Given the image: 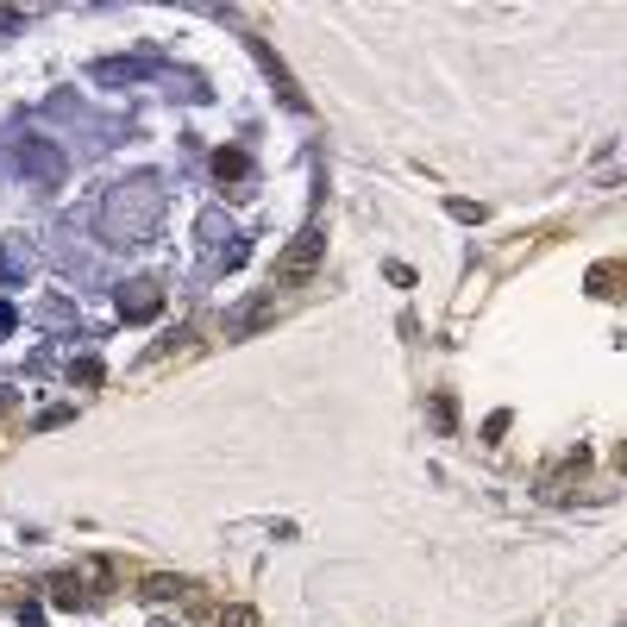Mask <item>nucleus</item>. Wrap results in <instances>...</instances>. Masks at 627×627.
I'll use <instances>...</instances> for the list:
<instances>
[{"instance_id":"nucleus-1","label":"nucleus","mask_w":627,"mask_h":627,"mask_svg":"<svg viewBox=\"0 0 627 627\" xmlns=\"http://www.w3.org/2000/svg\"><path fill=\"white\" fill-rule=\"evenodd\" d=\"M164 207H170L164 176L138 170L126 182H113L107 201H101V239L107 245H151L157 226H164Z\"/></svg>"},{"instance_id":"nucleus-2","label":"nucleus","mask_w":627,"mask_h":627,"mask_svg":"<svg viewBox=\"0 0 627 627\" xmlns=\"http://www.w3.org/2000/svg\"><path fill=\"white\" fill-rule=\"evenodd\" d=\"M320 251H327V226H320V214H314V220H308V226H301L295 239H289V251H283V258H276V270H270V289H276V283H283V289L308 283V276L320 270Z\"/></svg>"},{"instance_id":"nucleus-3","label":"nucleus","mask_w":627,"mask_h":627,"mask_svg":"<svg viewBox=\"0 0 627 627\" xmlns=\"http://www.w3.org/2000/svg\"><path fill=\"white\" fill-rule=\"evenodd\" d=\"M245 51H251V57H258V69H264V82L276 88V95H283V107H289V113H308V95H301V88H295V76H289V63H283V57H276V51H270V38H258V32H245Z\"/></svg>"},{"instance_id":"nucleus-4","label":"nucleus","mask_w":627,"mask_h":627,"mask_svg":"<svg viewBox=\"0 0 627 627\" xmlns=\"http://www.w3.org/2000/svg\"><path fill=\"white\" fill-rule=\"evenodd\" d=\"M19 170H26L38 189H63V176H69V164H63V151L51 145V138H19Z\"/></svg>"},{"instance_id":"nucleus-5","label":"nucleus","mask_w":627,"mask_h":627,"mask_svg":"<svg viewBox=\"0 0 627 627\" xmlns=\"http://www.w3.org/2000/svg\"><path fill=\"white\" fill-rule=\"evenodd\" d=\"M113 301H120V320H132V327H138V320L164 314V283H157V276H132V283H120V295H113Z\"/></svg>"},{"instance_id":"nucleus-6","label":"nucleus","mask_w":627,"mask_h":627,"mask_svg":"<svg viewBox=\"0 0 627 627\" xmlns=\"http://www.w3.org/2000/svg\"><path fill=\"white\" fill-rule=\"evenodd\" d=\"M157 69V57H101L95 69H88V82H101V88H120V82H145Z\"/></svg>"},{"instance_id":"nucleus-7","label":"nucleus","mask_w":627,"mask_h":627,"mask_svg":"<svg viewBox=\"0 0 627 627\" xmlns=\"http://www.w3.org/2000/svg\"><path fill=\"white\" fill-rule=\"evenodd\" d=\"M38 270V251L26 239H0V283H13V289H26V276Z\"/></svg>"},{"instance_id":"nucleus-8","label":"nucleus","mask_w":627,"mask_h":627,"mask_svg":"<svg viewBox=\"0 0 627 627\" xmlns=\"http://www.w3.org/2000/svg\"><path fill=\"white\" fill-rule=\"evenodd\" d=\"M38 327H44V333H63V339H76V333H82V314L69 308L63 295H51V301H38Z\"/></svg>"},{"instance_id":"nucleus-9","label":"nucleus","mask_w":627,"mask_h":627,"mask_svg":"<svg viewBox=\"0 0 627 627\" xmlns=\"http://www.w3.org/2000/svg\"><path fill=\"white\" fill-rule=\"evenodd\" d=\"M270 320H276V289H270V295H258V301H245V308H239V314H232V333H239V339H245V333H258V327H270Z\"/></svg>"},{"instance_id":"nucleus-10","label":"nucleus","mask_w":627,"mask_h":627,"mask_svg":"<svg viewBox=\"0 0 627 627\" xmlns=\"http://www.w3.org/2000/svg\"><path fill=\"white\" fill-rule=\"evenodd\" d=\"M214 176L220 182H251V151H239V145L214 151Z\"/></svg>"},{"instance_id":"nucleus-11","label":"nucleus","mask_w":627,"mask_h":627,"mask_svg":"<svg viewBox=\"0 0 627 627\" xmlns=\"http://www.w3.org/2000/svg\"><path fill=\"white\" fill-rule=\"evenodd\" d=\"M51 602H57V609H76V602H82V577H76V571L51 577Z\"/></svg>"},{"instance_id":"nucleus-12","label":"nucleus","mask_w":627,"mask_h":627,"mask_svg":"<svg viewBox=\"0 0 627 627\" xmlns=\"http://www.w3.org/2000/svg\"><path fill=\"white\" fill-rule=\"evenodd\" d=\"M145 602H170V596H189V584L182 577H145V590H138Z\"/></svg>"},{"instance_id":"nucleus-13","label":"nucleus","mask_w":627,"mask_h":627,"mask_svg":"<svg viewBox=\"0 0 627 627\" xmlns=\"http://www.w3.org/2000/svg\"><path fill=\"white\" fill-rule=\"evenodd\" d=\"M69 383L95 389V383H101V358H69Z\"/></svg>"},{"instance_id":"nucleus-14","label":"nucleus","mask_w":627,"mask_h":627,"mask_svg":"<svg viewBox=\"0 0 627 627\" xmlns=\"http://www.w3.org/2000/svg\"><path fill=\"white\" fill-rule=\"evenodd\" d=\"M433 427H439V433H452V427H458V402L446 396V389L433 396Z\"/></svg>"},{"instance_id":"nucleus-15","label":"nucleus","mask_w":627,"mask_h":627,"mask_svg":"<svg viewBox=\"0 0 627 627\" xmlns=\"http://www.w3.org/2000/svg\"><path fill=\"white\" fill-rule=\"evenodd\" d=\"M220 627H264V621H258V609H245V602H226V609H220Z\"/></svg>"},{"instance_id":"nucleus-16","label":"nucleus","mask_w":627,"mask_h":627,"mask_svg":"<svg viewBox=\"0 0 627 627\" xmlns=\"http://www.w3.org/2000/svg\"><path fill=\"white\" fill-rule=\"evenodd\" d=\"M446 214L464 220V226H477V220H483V201H446Z\"/></svg>"},{"instance_id":"nucleus-17","label":"nucleus","mask_w":627,"mask_h":627,"mask_svg":"<svg viewBox=\"0 0 627 627\" xmlns=\"http://www.w3.org/2000/svg\"><path fill=\"white\" fill-rule=\"evenodd\" d=\"M69 414H76V408H44V414H38V433H51V427H63V421H69Z\"/></svg>"},{"instance_id":"nucleus-18","label":"nucleus","mask_w":627,"mask_h":627,"mask_svg":"<svg viewBox=\"0 0 627 627\" xmlns=\"http://www.w3.org/2000/svg\"><path fill=\"white\" fill-rule=\"evenodd\" d=\"M609 283H615V264H602V270H590V289H596V295H609Z\"/></svg>"},{"instance_id":"nucleus-19","label":"nucleus","mask_w":627,"mask_h":627,"mask_svg":"<svg viewBox=\"0 0 627 627\" xmlns=\"http://www.w3.org/2000/svg\"><path fill=\"white\" fill-rule=\"evenodd\" d=\"M13 327H19V314H13V301H0V339H7Z\"/></svg>"},{"instance_id":"nucleus-20","label":"nucleus","mask_w":627,"mask_h":627,"mask_svg":"<svg viewBox=\"0 0 627 627\" xmlns=\"http://www.w3.org/2000/svg\"><path fill=\"white\" fill-rule=\"evenodd\" d=\"M19 627H44V609H38V602H26V609H19Z\"/></svg>"},{"instance_id":"nucleus-21","label":"nucleus","mask_w":627,"mask_h":627,"mask_svg":"<svg viewBox=\"0 0 627 627\" xmlns=\"http://www.w3.org/2000/svg\"><path fill=\"white\" fill-rule=\"evenodd\" d=\"M7 408H13V389H7V383H0V414H7Z\"/></svg>"},{"instance_id":"nucleus-22","label":"nucleus","mask_w":627,"mask_h":627,"mask_svg":"<svg viewBox=\"0 0 627 627\" xmlns=\"http://www.w3.org/2000/svg\"><path fill=\"white\" fill-rule=\"evenodd\" d=\"M151 627H176V621H164V615H157V621H151Z\"/></svg>"}]
</instances>
